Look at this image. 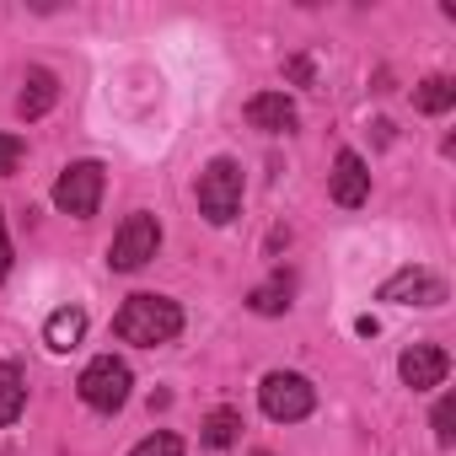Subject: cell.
Wrapping results in <instances>:
<instances>
[{
	"label": "cell",
	"mask_w": 456,
	"mask_h": 456,
	"mask_svg": "<svg viewBox=\"0 0 456 456\" xmlns=\"http://www.w3.org/2000/svg\"><path fill=\"white\" fill-rule=\"evenodd\" d=\"M113 333H118L124 344H140V349L172 344V338L183 333V306H177L172 296H151V290H140V296H129V301L118 306Z\"/></svg>",
	"instance_id": "cell-1"
},
{
	"label": "cell",
	"mask_w": 456,
	"mask_h": 456,
	"mask_svg": "<svg viewBox=\"0 0 456 456\" xmlns=\"http://www.w3.org/2000/svg\"><path fill=\"white\" fill-rule=\"evenodd\" d=\"M199 215L209 225H232L242 215V167L232 156H215L199 172Z\"/></svg>",
	"instance_id": "cell-2"
},
{
	"label": "cell",
	"mask_w": 456,
	"mask_h": 456,
	"mask_svg": "<svg viewBox=\"0 0 456 456\" xmlns=\"http://www.w3.org/2000/svg\"><path fill=\"white\" fill-rule=\"evenodd\" d=\"M258 403L274 424H301L312 408H317V387L296 370H269L264 387H258Z\"/></svg>",
	"instance_id": "cell-3"
},
{
	"label": "cell",
	"mask_w": 456,
	"mask_h": 456,
	"mask_svg": "<svg viewBox=\"0 0 456 456\" xmlns=\"http://www.w3.org/2000/svg\"><path fill=\"white\" fill-rule=\"evenodd\" d=\"M156 253H161V225H156V215L134 209V215L118 225L113 248H108V269H118V274H134V269H145Z\"/></svg>",
	"instance_id": "cell-4"
},
{
	"label": "cell",
	"mask_w": 456,
	"mask_h": 456,
	"mask_svg": "<svg viewBox=\"0 0 456 456\" xmlns=\"http://www.w3.org/2000/svg\"><path fill=\"white\" fill-rule=\"evenodd\" d=\"M81 403L86 408H97V413H118L124 403H129V387H134V376H129V365L124 360H113V354H97L86 370H81Z\"/></svg>",
	"instance_id": "cell-5"
},
{
	"label": "cell",
	"mask_w": 456,
	"mask_h": 456,
	"mask_svg": "<svg viewBox=\"0 0 456 456\" xmlns=\"http://www.w3.org/2000/svg\"><path fill=\"white\" fill-rule=\"evenodd\" d=\"M102 167L97 161H70L65 172H60V183H54V209L60 215H70V220H86V215H97V204H102Z\"/></svg>",
	"instance_id": "cell-6"
},
{
	"label": "cell",
	"mask_w": 456,
	"mask_h": 456,
	"mask_svg": "<svg viewBox=\"0 0 456 456\" xmlns=\"http://www.w3.org/2000/svg\"><path fill=\"white\" fill-rule=\"evenodd\" d=\"M328 193H333V204H344V209H360V204L370 199V167H365L360 151H338V161H333V172H328Z\"/></svg>",
	"instance_id": "cell-7"
},
{
	"label": "cell",
	"mask_w": 456,
	"mask_h": 456,
	"mask_svg": "<svg viewBox=\"0 0 456 456\" xmlns=\"http://www.w3.org/2000/svg\"><path fill=\"white\" fill-rule=\"evenodd\" d=\"M381 301H397V306H440L445 301V280L429 274V269H397L381 285Z\"/></svg>",
	"instance_id": "cell-8"
},
{
	"label": "cell",
	"mask_w": 456,
	"mask_h": 456,
	"mask_svg": "<svg viewBox=\"0 0 456 456\" xmlns=\"http://www.w3.org/2000/svg\"><path fill=\"white\" fill-rule=\"evenodd\" d=\"M397 376H403L413 392H429V387H440V381L451 376V354H445L440 344H408L403 360H397Z\"/></svg>",
	"instance_id": "cell-9"
},
{
	"label": "cell",
	"mask_w": 456,
	"mask_h": 456,
	"mask_svg": "<svg viewBox=\"0 0 456 456\" xmlns=\"http://www.w3.org/2000/svg\"><path fill=\"white\" fill-rule=\"evenodd\" d=\"M248 124L264 129V134H290V129H296V102H290L285 92H258V97L248 102Z\"/></svg>",
	"instance_id": "cell-10"
},
{
	"label": "cell",
	"mask_w": 456,
	"mask_h": 456,
	"mask_svg": "<svg viewBox=\"0 0 456 456\" xmlns=\"http://www.w3.org/2000/svg\"><path fill=\"white\" fill-rule=\"evenodd\" d=\"M54 97H60V81H54V70H28V81H22V97H17V113H22V118H44V113L54 108Z\"/></svg>",
	"instance_id": "cell-11"
},
{
	"label": "cell",
	"mask_w": 456,
	"mask_h": 456,
	"mask_svg": "<svg viewBox=\"0 0 456 456\" xmlns=\"http://www.w3.org/2000/svg\"><path fill=\"white\" fill-rule=\"evenodd\" d=\"M44 338H49V349H60V354L76 349V344L86 338V312H81V306H60V312L44 322Z\"/></svg>",
	"instance_id": "cell-12"
},
{
	"label": "cell",
	"mask_w": 456,
	"mask_h": 456,
	"mask_svg": "<svg viewBox=\"0 0 456 456\" xmlns=\"http://www.w3.org/2000/svg\"><path fill=\"white\" fill-rule=\"evenodd\" d=\"M22 408H28V381H22V370L12 360H0V429L17 424Z\"/></svg>",
	"instance_id": "cell-13"
},
{
	"label": "cell",
	"mask_w": 456,
	"mask_h": 456,
	"mask_svg": "<svg viewBox=\"0 0 456 456\" xmlns=\"http://www.w3.org/2000/svg\"><path fill=\"white\" fill-rule=\"evenodd\" d=\"M199 435H204V445H209V451L237 445V435H242V413H237V408H215V413L204 419V429H199Z\"/></svg>",
	"instance_id": "cell-14"
},
{
	"label": "cell",
	"mask_w": 456,
	"mask_h": 456,
	"mask_svg": "<svg viewBox=\"0 0 456 456\" xmlns=\"http://www.w3.org/2000/svg\"><path fill=\"white\" fill-rule=\"evenodd\" d=\"M456 102V81L451 76H424L419 86H413V108L419 113H445Z\"/></svg>",
	"instance_id": "cell-15"
},
{
	"label": "cell",
	"mask_w": 456,
	"mask_h": 456,
	"mask_svg": "<svg viewBox=\"0 0 456 456\" xmlns=\"http://www.w3.org/2000/svg\"><path fill=\"white\" fill-rule=\"evenodd\" d=\"M290 296H296V280L290 274H274L269 285L253 290V312L258 317H280V312H290Z\"/></svg>",
	"instance_id": "cell-16"
},
{
	"label": "cell",
	"mask_w": 456,
	"mask_h": 456,
	"mask_svg": "<svg viewBox=\"0 0 456 456\" xmlns=\"http://www.w3.org/2000/svg\"><path fill=\"white\" fill-rule=\"evenodd\" d=\"M129 456H183V440H177L172 429H156V435H145Z\"/></svg>",
	"instance_id": "cell-17"
},
{
	"label": "cell",
	"mask_w": 456,
	"mask_h": 456,
	"mask_svg": "<svg viewBox=\"0 0 456 456\" xmlns=\"http://www.w3.org/2000/svg\"><path fill=\"white\" fill-rule=\"evenodd\" d=\"M451 424H456V403H451V397H440V403H435V440H440V445H451V440H456V429H451Z\"/></svg>",
	"instance_id": "cell-18"
},
{
	"label": "cell",
	"mask_w": 456,
	"mask_h": 456,
	"mask_svg": "<svg viewBox=\"0 0 456 456\" xmlns=\"http://www.w3.org/2000/svg\"><path fill=\"white\" fill-rule=\"evenodd\" d=\"M17 161H22V140L17 134H0V177H12Z\"/></svg>",
	"instance_id": "cell-19"
},
{
	"label": "cell",
	"mask_w": 456,
	"mask_h": 456,
	"mask_svg": "<svg viewBox=\"0 0 456 456\" xmlns=\"http://www.w3.org/2000/svg\"><path fill=\"white\" fill-rule=\"evenodd\" d=\"M12 274V237H6V215H0V285Z\"/></svg>",
	"instance_id": "cell-20"
},
{
	"label": "cell",
	"mask_w": 456,
	"mask_h": 456,
	"mask_svg": "<svg viewBox=\"0 0 456 456\" xmlns=\"http://www.w3.org/2000/svg\"><path fill=\"white\" fill-rule=\"evenodd\" d=\"M253 456H274V451H253Z\"/></svg>",
	"instance_id": "cell-21"
}]
</instances>
